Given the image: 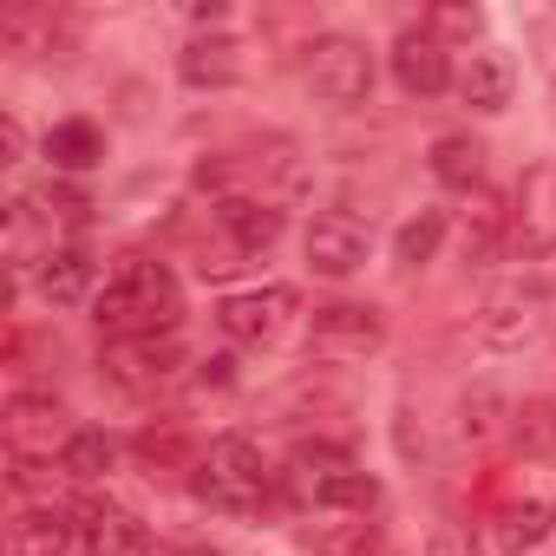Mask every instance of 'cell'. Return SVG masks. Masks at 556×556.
Masks as SVG:
<instances>
[{
	"mask_svg": "<svg viewBox=\"0 0 556 556\" xmlns=\"http://www.w3.org/2000/svg\"><path fill=\"white\" fill-rule=\"evenodd\" d=\"M92 321L105 341H151V334H177L184 321V282L170 275V262L157 255H125L105 289L92 302Z\"/></svg>",
	"mask_w": 556,
	"mask_h": 556,
	"instance_id": "6da1fadb",
	"label": "cell"
},
{
	"mask_svg": "<svg viewBox=\"0 0 556 556\" xmlns=\"http://www.w3.org/2000/svg\"><path fill=\"white\" fill-rule=\"evenodd\" d=\"M0 47L8 53H53V8H8L0 14Z\"/></svg>",
	"mask_w": 556,
	"mask_h": 556,
	"instance_id": "484cf974",
	"label": "cell"
},
{
	"mask_svg": "<svg viewBox=\"0 0 556 556\" xmlns=\"http://www.w3.org/2000/svg\"><path fill=\"white\" fill-rule=\"evenodd\" d=\"M282 484H289V497L302 510H328V517H374L380 510V478L354 452L321 445V439L315 445H295Z\"/></svg>",
	"mask_w": 556,
	"mask_h": 556,
	"instance_id": "7a4b0ae2",
	"label": "cell"
},
{
	"mask_svg": "<svg viewBox=\"0 0 556 556\" xmlns=\"http://www.w3.org/2000/svg\"><path fill=\"white\" fill-rule=\"evenodd\" d=\"M426 556H478V543H471V530H458V523H445V530H432V543H426Z\"/></svg>",
	"mask_w": 556,
	"mask_h": 556,
	"instance_id": "4dcf8cb0",
	"label": "cell"
},
{
	"mask_svg": "<svg viewBox=\"0 0 556 556\" xmlns=\"http://www.w3.org/2000/svg\"><path fill=\"white\" fill-rule=\"evenodd\" d=\"M190 471H197V478H190V491H197L210 510H223V517H255V510L275 497V471L262 465L255 439H242V432L210 439V445H203V458H197Z\"/></svg>",
	"mask_w": 556,
	"mask_h": 556,
	"instance_id": "3957f363",
	"label": "cell"
},
{
	"mask_svg": "<svg viewBox=\"0 0 556 556\" xmlns=\"http://www.w3.org/2000/svg\"><path fill=\"white\" fill-rule=\"evenodd\" d=\"M380 348H387V321H380V308L334 302V308H315V321H308V361L354 367V361H374Z\"/></svg>",
	"mask_w": 556,
	"mask_h": 556,
	"instance_id": "8992f818",
	"label": "cell"
},
{
	"mask_svg": "<svg viewBox=\"0 0 556 556\" xmlns=\"http://www.w3.org/2000/svg\"><path fill=\"white\" fill-rule=\"evenodd\" d=\"M73 432L79 426L53 393H14L8 400V452L14 458H60Z\"/></svg>",
	"mask_w": 556,
	"mask_h": 556,
	"instance_id": "ba28073f",
	"label": "cell"
},
{
	"mask_svg": "<svg viewBox=\"0 0 556 556\" xmlns=\"http://www.w3.org/2000/svg\"><path fill=\"white\" fill-rule=\"evenodd\" d=\"M510 439L523 452H556V400H523L510 406Z\"/></svg>",
	"mask_w": 556,
	"mask_h": 556,
	"instance_id": "83f0119b",
	"label": "cell"
},
{
	"mask_svg": "<svg viewBox=\"0 0 556 556\" xmlns=\"http://www.w3.org/2000/svg\"><path fill=\"white\" fill-rule=\"evenodd\" d=\"M510 249L517 255H556V164L523 170L510 197Z\"/></svg>",
	"mask_w": 556,
	"mask_h": 556,
	"instance_id": "8fae6325",
	"label": "cell"
},
{
	"mask_svg": "<svg viewBox=\"0 0 556 556\" xmlns=\"http://www.w3.org/2000/svg\"><path fill=\"white\" fill-rule=\"evenodd\" d=\"M79 543V510L40 497V504H21L14 523H8V556H66Z\"/></svg>",
	"mask_w": 556,
	"mask_h": 556,
	"instance_id": "9a60e30c",
	"label": "cell"
},
{
	"mask_svg": "<svg viewBox=\"0 0 556 556\" xmlns=\"http://www.w3.org/2000/svg\"><path fill=\"white\" fill-rule=\"evenodd\" d=\"M393 79H400V92H413V99H439V92L452 86V53H445L426 27H406V34L393 40Z\"/></svg>",
	"mask_w": 556,
	"mask_h": 556,
	"instance_id": "2e32d148",
	"label": "cell"
},
{
	"mask_svg": "<svg viewBox=\"0 0 556 556\" xmlns=\"http://www.w3.org/2000/svg\"><path fill=\"white\" fill-rule=\"evenodd\" d=\"M432 177H439L445 190L478 197V190H484V144H478L471 131H445V138H432Z\"/></svg>",
	"mask_w": 556,
	"mask_h": 556,
	"instance_id": "7402d4cb",
	"label": "cell"
},
{
	"mask_svg": "<svg viewBox=\"0 0 556 556\" xmlns=\"http://www.w3.org/2000/svg\"><path fill=\"white\" fill-rule=\"evenodd\" d=\"M315 556H380V523L374 517H334L315 530Z\"/></svg>",
	"mask_w": 556,
	"mask_h": 556,
	"instance_id": "d4e9b609",
	"label": "cell"
},
{
	"mask_svg": "<svg viewBox=\"0 0 556 556\" xmlns=\"http://www.w3.org/2000/svg\"><path fill=\"white\" fill-rule=\"evenodd\" d=\"M0 151H8V164H21L27 157V125L8 112V118H0Z\"/></svg>",
	"mask_w": 556,
	"mask_h": 556,
	"instance_id": "1f68e13d",
	"label": "cell"
},
{
	"mask_svg": "<svg viewBox=\"0 0 556 556\" xmlns=\"http://www.w3.org/2000/svg\"><path fill=\"white\" fill-rule=\"evenodd\" d=\"M543 321H549V295H543L536 282H510V289H497V295L484 302L478 334L510 354V348H530V341L543 334Z\"/></svg>",
	"mask_w": 556,
	"mask_h": 556,
	"instance_id": "7c38bea8",
	"label": "cell"
},
{
	"mask_svg": "<svg viewBox=\"0 0 556 556\" xmlns=\"http://www.w3.org/2000/svg\"><path fill=\"white\" fill-rule=\"evenodd\" d=\"M40 157L53 164V177H86L105 164V131L92 118H60L47 138H40Z\"/></svg>",
	"mask_w": 556,
	"mask_h": 556,
	"instance_id": "ac0fdd59",
	"label": "cell"
},
{
	"mask_svg": "<svg viewBox=\"0 0 556 556\" xmlns=\"http://www.w3.org/2000/svg\"><path fill=\"white\" fill-rule=\"evenodd\" d=\"M458 92H465V105L471 112H510V92H517V66L497 53V47H478L471 60H465V73H458Z\"/></svg>",
	"mask_w": 556,
	"mask_h": 556,
	"instance_id": "d6986e66",
	"label": "cell"
},
{
	"mask_svg": "<svg viewBox=\"0 0 556 556\" xmlns=\"http://www.w3.org/2000/svg\"><path fill=\"white\" fill-rule=\"evenodd\" d=\"M491 413H497V400H491V393L465 400V439H491V432H497V419H491Z\"/></svg>",
	"mask_w": 556,
	"mask_h": 556,
	"instance_id": "f546056e",
	"label": "cell"
},
{
	"mask_svg": "<svg viewBox=\"0 0 556 556\" xmlns=\"http://www.w3.org/2000/svg\"><path fill=\"white\" fill-rule=\"evenodd\" d=\"M79 543L92 556H151V523L118 497H86L79 504Z\"/></svg>",
	"mask_w": 556,
	"mask_h": 556,
	"instance_id": "5bb4252c",
	"label": "cell"
},
{
	"mask_svg": "<svg viewBox=\"0 0 556 556\" xmlns=\"http://www.w3.org/2000/svg\"><path fill=\"white\" fill-rule=\"evenodd\" d=\"M458 236H465V262H491V255H504L510 249V203L504 197H491V190H478L471 203H465V223H458Z\"/></svg>",
	"mask_w": 556,
	"mask_h": 556,
	"instance_id": "44dd1931",
	"label": "cell"
},
{
	"mask_svg": "<svg viewBox=\"0 0 556 556\" xmlns=\"http://www.w3.org/2000/svg\"><path fill=\"white\" fill-rule=\"evenodd\" d=\"M445 229H452V223H445V210H419V216L393 236V262H400V268H426V262L439 255Z\"/></svg>",
	"mask_w": 556,
	"mask_h": 556,
	"instance_id": "cb8c5ba5",
	"label": "cell"
},
{
	"mask_svg": "<svg viewBox=\"0 0 556 556\" xmlns=\"http://www.w3.org/2000/svg\"><path fill=\"white\" fill-rule=\"evenodd\" d=\"M210 216H216V229L229 236V249H236L242 262L268 255L275 242H282V229H289L282 203H268V197H249V190H229V197H216V203H210Z\"/></svg>",
	"mask_w": 556,
	"mask_h": 556,
	"instance_id": "30bf717a",
	"label": "cell"
},
{
	"mask_svg": "<svg viewBox=\"0 0 556 556\" xmlns=\"http://www.w3.org/2000/svg\"><path fill=\"white\" fill-rule=\"evenodd\" d=\"M197 556H223V549H197Z\"/></svg>",
	"mask_w": 556,
	"mask_h": 556,
	"instance_id": "d6a6232c",
	"label": "cell"
},
{
	"mask_svg": "<svg viewBox=\"0 0 556 556\" xmlns=\"http://www.w3.org/2000/svg\"><path fill=\"white\" fill-rule=\"evenodd\" d=\"M99 367H105V380H112L118 393H131V400H157V393H170V387L184 380V348H177V334L105 341Z\"/></svg>",
	"mask_w": 556,
	"mask_h": 556,
	"instance_id": "5b68a950",
	"label": "cell"
},
{
	"mask_svg": "<svg viewBox=\"0 0 556 556\" xmlns=\"http://www.w3.org/2000/svg\"><path fill=\"white\" fill-rule=\"evenodd\" d=\"M549 530H556V497H517L497 510L491 543H497V556H530Z\"/></svg>",
	"mask_w": 556,
	"mask_h": 556,
	"instance_id": "ffe728a7",
	"label": "cell"
},
{
	"mask_svg": "<svg viewBox=\"0 0 556 556\" xmlns=\"http://www.w3.org/2000/svg\"><path fill=\"white\" fill-rule=\"evenodd\" d=\"M177 79H184L190 92H223V86H236V79H242V47H236L229 34H197V40L177 53Z\"/></svg>",
	"mask_w": 556,
	"mask_h": 556,
	"instance_id": "e0dca14e",
	"label": "cell"
},
{
	"mask_svg": "<svg viewBox=\"0 0 556 556\" xmlns=\"http://www.w3.org/2000/svg\"><path fill=\"white\" fill-rule=\"evenodd\" d=\"M295 315H302V295H295L289 282L242 289V295H223V302H216V328H223L236 348H268V341H282Z\"/></svg>",
	"mask_w": 556,
	"mask_h": 556,
	"instance_id": "52a82bcc",
	"label": "cell"
},
{
	"mask_svg": "<svg viewBox=\"0 0 556 556\" xmlns=\"http://www.w3.org/2000/svg\"><path fill=\"white\" fill-rule=\"evenodd\" d=\"M302 79H308V92H315L321 105L354 112V105H367V92H374V53H367V40H354V34H321V40H308Z\"/></svg>",
	"mask_w": 556,
	"mask_h": 556,
	"instance_id": "277c9868",
	"label": "cell"
},
{
	"mask_svg": "<svg viewBox=\"0 0 556 556\" xmlns=\"http://www.w3.org/2000/svg\"><path fill=\"white\" fill-rule=\"evenodd\" d=\"M302 249H308V268H315V275H334V282H348V275L367 268V255H374V229H367L361 216H348V210H328V216L308 223Z\"/></svg>",
	"mask_w": 556,
	"mask_h": 556,
	"instance_id": "9c48e42d",
	"label": "cell"
},
{
	"mask_svg": "<svg viewBox=\"0 0 556 556\" xmlns=\"http://www.w3.org/2000/svg\"><path fill=\"white\" fill-rule=\"evenodd\" d=\"M112 465H118V439L99 432V426H79V432L66 439V452H60V471L79 478V484H99Z\"/></svg>",
	"mask_w": 556,
	"mask_h": 556,
	"instance_id": "603a6c76",
	"label": "cell"
},
{
	"mask_svg": "<svg viewBox=\"0 0 556 556\" xmlns=\"http://www.w3.org/2000/svg\"><path fill=\"white\" fill-rule=\"evenodd\" d=\"M21 203H27V216H40V223H86V210H92L86 190H73L66 177H47V184L27 190Z\"/></svg>",
	"mask_w": 556,
	"mask_h": 556,
	"instance_id": "4316f807",
	"label": "cell"
},
{
	"mask_svg": "<svg viewBox=\"0 0 556 556\" xmlns=\"http://www.w3.org/2000/svg\"><path fill=\"white\" fill-rule=\"evenodd\" d=\"M40 302L47 308H92L99 302V255L86 249V242H60V249H47L40 255Z\"/></svg>",
	"mask_w": 556,
	"mask_h": 556,
	"instance_id": "4fadbf2b",
	"label": "cell"
},
{
	"mask_svg": "<svg viewBox=\"0 0 556 556\" xmlns=\"http://www.w3.org/2000/svg\"><path fill=\"white\" fill-rule=\"evenodd\" d=\"M426 34H432L439 47H445V34H452V40H478V34H484V14H478V8H432V14H426Z\"/></svg>",
	"mask_w": 556,
	"mask_h": 556,
	"instance_id": "f1b7e54d",
	"label": "cell"
}]
</instances>
